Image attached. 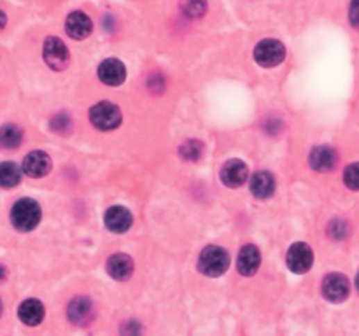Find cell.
<instances>
[{
    "mask_svg": "<svg viewBox=\"0 0 359 336\" xmlns=\"http://www.w3.org/2000/svg\"><path fill=\"white\" fill-rule=\"evenodd\" d=\"M228 267H230V256L223 247H217V245L206 247L198 258V270L206 277H221Z\"/></svg>",
    "mask_w": 359,
    "mask_h": 336,
    "instance_id": "1",
    "label": "cell"
},
{
    "mask_svg": "<svg viewBox=\"0 0 359 336\" xmlns=\"http://www.w3.org/2000/svg\"><path fill=\"white\" fill-rule=\"evenodd\" d=\"M41 221V207L32 198L16 201L11 210V223L19 231H32Z\"/></svg>",
    "mask_w": 359,
    "mask_h": 336,
    "instance_id": "2",
    "label": "cell"
},
{
    "mask_svg": "<svg viewBox=\"0 0 359 336\" xmlns=\"http://www.w3.org/2000/svg\"><path fill=\"white\" fill-rule=\"evenodd\" d=\"M90 121L97 130L102 132L116 130L122 123V110L110 102H99L90 109Z\"/></svg>",
    "mask_w": 359,
    "mask_h": 336,
    "instance_id": "3",
    "label": "cell"
},
{
    "mask_svg": "<svg viewBox=\"0 0 359 336\" xmlns=\"http://www.w3.org/2000/svg\"><path fill=\"white\" fill-rule=\"evenodd\" d=\"M284 56H286V48L281 40L277 39H265L258 42L256 49H254V60L260 63L261 67H277L278 63H283Z\"/></svg>",
    "mask_w": 359,
    "mask_h": 336,
    "instance_id": "4",
    "label": "cell"
},
{
    "mask_svg": "<svg viewBox=\"0 0 359 336\" xmlns=\"http://www.w3.org/2000/svg\"><path fill=\"white\" fill-rule=\"evenodd\" d=\"M286 263L290 270L294 271V274H307L312 268V263H314V252H312V249L307 244L297 242L287 251Z\"/></svg>",
    "mask_w": 359,
    "mask_h": 336,
    "instance_id": "5",
    "label": "cell"
},
{
    "mask_svg": "<svg viewBox=\"0 0 359 336\" xmlns=\"http://www.w3.org/2000/svg\"><path fill=\"white\" fill-rule=\"evenodd\" d=\"M323 296L331 303H342L347 300L351 285H349L347 277L344 274H330L323 280Z\"/></svg>",
    "mask_w": 359,
    "mask_h": 336,
    "instance_id": "6",
    "label": "cell"
},
{
    "mask_svg": "<svg viewBox=\"0 0 359 336\" xmlns=\"http://www.w3.org/2000/svg\"><path fill=\"white\" fill-rule=\"evenodd\" d=\"M44 60L53 70H63L70 62L69 49L56 37H48L44 42Z\"/></svg>",
    "mask_w": 359,
    "mask_h": 336,
    "instance_id": "7",
    "label": "cell"
},
{
    "mask_svg": "<svg viewBox=\"0 0 359 336\" xmlns=\"http://www.w3.org/2000/svg\"><path fill=\"white\" fill-rule=\"evenodd\" d=\"M249 170L247 165L240 160H230L221 168V180L228 187H240L247 180Z\"/></svg>",
    "mask_w": 359,
    "mask_h": 336,
    "instance_id": "8",
    "label": "cell"
},
{
    "mask_svg": "<svg viewBox=\"0 0 359 336\" xmlns=\"http://www.w3.org/2000/svg\"><path fill=\"white\" fill-rule=\"evenodd\" d=\"M49 170H51V160L44 151H32L23 160V172L33 179L48 176Z\"/></svg>",
    "mask_w": 359,
    "mask_h": 336,
    "instance_id": "9",
    "label": "cell"
},
{
    "mask_svg": "<svg viewBox=\"0 0 359 336\" xmlns=\"http://www.w3.org/2000/svg\"><path fill=\"white\" fill-rule=\"evenodd\" d=\"M106 226L107 230L112 231V233H125L130 230L133 223V217L130 214L128 208L122 207V205H116V207H110L106 212Z\"/></svg>",
    "mask_w": 359,
    "mask_h": 336,
    "instance_id": "10",
    "label": "cell"
},
{
    "mask_svg": "<svg viewBox=\"0 0 359 336\" xmlns=\"http://www.w3.org/2000/svg\"><path fill=\"white\" fill-rule=\"evenodd\" d=\"M261 263V254L258 251L256 245L247 244L240 249L237 258V270L238 274L244 275V277H251L258 271Z\"/></svg>",
    "mask_w": 359,
    "mask_h": 336,
    "instance_id": "11",
    "label": "cell"
},
{
    "mask_svg": "<svg viewBox=\"0 0 359 336\" xmlns=\"http://www.w3.org/2000/svg\"><path fill=\"white\" fill-rule=\"evenodd\" d=\"M65 30L67 33H69V37H72V39L76 40H83L92 33L93 23L86 12L74 11L67 16Z\"/></svg>",
    "mask_w": 359,
    "mask_h": 336,
    "instance_id": "12",
    "label": "cell"
},
{
    "mask_svg": "<svg viewBox=\"0 0 359 336\" xmlns=\"http://www.w3.org/2000/svg\"><path fill=\"white\" fill-rule=\"evenodd\" d=\"M99 77L107 86H119L126 79V69L119 60L107 58L100 63Z\"/></svg>",
    "mask_w": 359,
    "mask_h": 336,
    "instance_id": "13",
    "label": "cell"
},
{
    "mask_svg": "<svg viewBox=\"0 0 359 336\" xmlns=\"http://www.w3.org/2000/svg\"><path fill=\"white\" fill-rule=\"evenodd\" d=\"M308 161H310V167L315 172H330L331 168L337 165L338 158L330 146H317L312 149Z\"/></svg>",
    "mask_w": 359,
    "mask_h": 336,
    "instance_id": "14",
    "label": "cell"
},
{
    "mask_svg": "<svg viewBox=\"0 0 359 336\" xmlns=\"http://www.w3.org/2000/svg\"><path fill=\"white\" fill-rule=\"evenodd\" d=\"M107 274L114 280H126L133 274V261L126 254H114L107 261Z\"/></svg>",
    "mask_w": 359,
    "mask_h": 336,
    "instance_id": "15",
    "label": "cell"
},
{
    "mask_svg": "<svg viewBox=\"0 0 359 336\" xmlns=\"http://www.w3.org/2000/svg\"><path fill=\"white\" fill-rule=\"evenodd\" d=\"M18 315L23 324L26 326L41 324L42 319H44V305L39 300H26L19 305Z\"/></svg>",
    "mask_w": 359,
    "mask_h": 336,
    "instance_id": "16",
    "label": "cell"
},
{
    "mask_svg": "<svg viewBox=\"0 0 359 336\" xmlns=\"http://www.w3.org/2000/svg\"><path fill=\"white\" fill-rule=\"evenodd\" d=\"M69 319L74 324H88L93 319V305L88 298H76L69 305Z\"/></svg>",
    "mask_w": 359,
    "mask_h": 336,
    "instance_id": "17",
    "label": "cell"
},
{
    "mask_svg": "<svg viewBox=\"0 0 359 336\" xmlns=\"http://www.w3.org/2000/svg\"><path fill=\"white\" fill-rule=\"evenodd\" d=\"M275 191V179L272 177V174L268 172H258L254 174L253 179H251V193L254 194L260 200L265 198H270Z\"/></svg>",
    "mask_w": 359,
    "mask_h": 336,
    "instance_id": "18",
    "label": "cell"
},
{
    "mask_svg": "<svg viewBox=\"0 0 359 336\" xmlns=\"http://www.w3.org/2000/svg\"><path fill=\"white\" fill-rule=\"evenodd\" d=\"M22 179V170L12 161H4L0 165V183L4 187H15Z\"/></svg>",
    "mask_w": 359,
    "mask_h": 336,
    "instance_id": "19",
    "label": "cell"
},
{
    "mask_svg": "<svg viewBox=\"0 0 359 336\" xmlns=\"http://www.w3.org/2000/svg\"><path fill=\"white\" fill-rule=\"evenodd\" d=\"M0 140H2V146L8 147V149H15L22 144V130L15 124H6L2 126V133H0Z\"/></svg>",
    "mask_w": 359,
    "mask_h": 336,
    "instance_id": "20",
    "label": "cell"
},
{
    "mask_svg": "<svg viewBox=\"0 0 359 336\" xmlns=\"http://www.w3.org/2000/svg\"><path fill=\"white\" fill-rule=\"evenodd\" d=\"M181 9L187 18H202L207 11L206 0H181Z\"/></svg>",
    "mask_w": 359,
    "mask_h": 336,
    "instance_id": "21",
    "label": "cell"
},
{
    "mask_svg": "<svg viewBox=\"0 0 359 336\" xmlns=\"http://www.w3.org/2000/svg\"><path fill=\"white\" fill-rule=\"evenodd\" d=\"M344 183L349 190H352V191L359 190V163H352L345 168Z\"/></svg>",
    "mask_w": 359,
    "mask_h": 336,
    "instance_id": "22",
    "label": "cell"
},
{
    "mask_svg": "<svg viewBox=\"0 0 359 336\" xmlns=\"http://www.w3.org/2000/svg\"><path fill=\"white\" fill-rule=\"evenodd\" d=\"M202 153V146L197 140H187L183 147H181V156L186 160H198Z\"/></svg>",
    "mask_w": 359,
    "mask_h": 336,
    "instance_id": "23",
    "label": "cell"
},
{
    "mask_svg": "<svg viewBox=\"0 0 359 336\" xmlns=\"http://www.w3.org/2000/svg\"><path fill=\"white\" fill-rule=\"evenodd\" d=\"M349 22L352 26L359 28V0H352L349 6Z\"/></svg>",
    "mask_w": 359,
    "mask_h": 336,
    "instance_id": "24",
    "label": "cell"
},
{
    "mask_svg": "<svg viewBox=\"0 0 359 336\" xmlns=\"http://www.w3.org/2000/svg\"><path fill=\"white\" fill-rule=\"evenodd\" d=\"M356 287H358V291H359V274H358V277H356Z\"/></svg>",
    "mask_w": 359,
    "mask_h": 336,
    "instance_id": "25",
    "label": "cell"
}]
</instances>
